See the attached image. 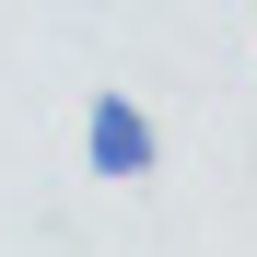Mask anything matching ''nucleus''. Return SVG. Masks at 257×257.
<instances>
[{"label":"nucleus","mask_w":257,"mask_h":257,"mask_svg":"<svg viewBox=\"0 0 257 257\" xmlns=\"http://www.w3.org/2000/svg\"><path fill=\"white\" fill-rule=\"evenodd\" d=\"M82 152H94V176H117V187L164 164V141H152V117L128 105V94H94V105H82Z\"/></svg>","instance_id":"obj_1"}]
</instances>
